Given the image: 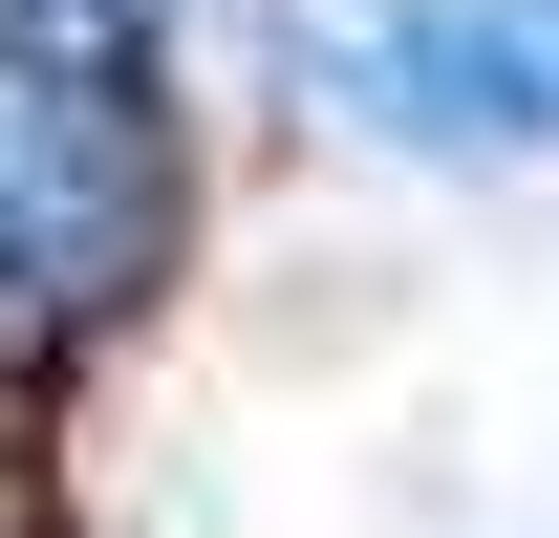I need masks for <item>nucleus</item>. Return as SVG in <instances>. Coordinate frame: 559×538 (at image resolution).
I'll return each instance as SVG.
<instances>
[{"label": "nucleus", "instance_id": "2", "mask_svg": "<svg viewBox=\"0 0 559 538\" xmlns=\"http://www.w3.org/2000/svg\"><path fill=\"white\" fill-rule=\"evenodd\" d=\"M44 22H130V44H151V22H173V0H44Z\"/></svg>", "mask_w": 559, "mask_h": 538}, {"label": "nucleus", "instance_id": "1", "mask_svg": "<svg viewBox=\"0 0 559 538\" xmlns=\"http://www.w3.org/2000/svg\"><path fill=\"white\" fill-rule=\"evenodd\" d=\"M173 215H194V173H173V108H151V44L0 0V366L108 344L173 280Z\"/></svg>", "mask_w": 559, "mask_h": 538}]
</instances>
